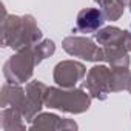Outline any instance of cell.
<instances>
[{"mask_svg":"<svg viewBox=\"0 0 131 131\" xmlns=\"http://www.w3.org/2000/svg\"><path fill=\"white\" fill-rule=\"evenodd\" d=\"M77 23L80 29H96L102 23V16L99 11H82Z\"/></svg>","mask_w":131,"mask_h":131,"instance_id":"cell-1","label":"cell"}]
</instances>
